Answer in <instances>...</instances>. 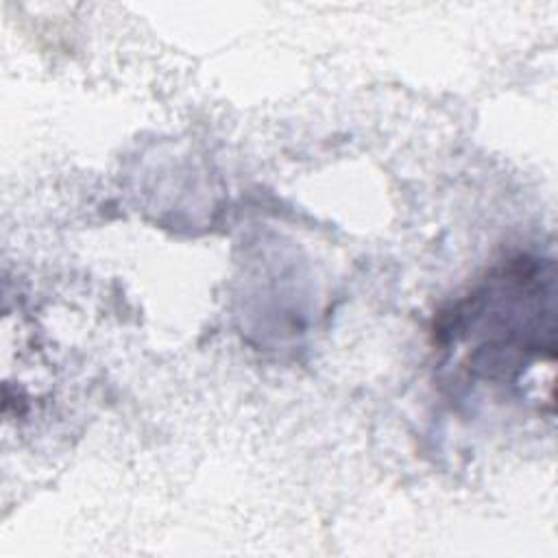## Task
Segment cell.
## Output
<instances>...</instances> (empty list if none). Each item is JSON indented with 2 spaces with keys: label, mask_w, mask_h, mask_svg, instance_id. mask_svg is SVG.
Masks as SVG:
<instances>
[{
  "label": "cell",
  "mask_w": 558,
  "mask_h": 558,
  "mask_svg": "<svg viewBox=\"0 0 558 558\" xmlns=\"http://www.w3.org/2000/svg\"><path fill=\"white\" fill-rule=\"evenodd\" d=\"M438 331L466 344L464 368L488 381H517L534 360L554 362L551 262L514 257L440 318Z\"/></svg>",
  "instance_id": "1"
}]
</instances>
